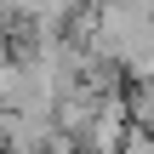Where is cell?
Masks as SVG:
<instances>
[{"label":"cell","instance_id":"cell-2","mask_svg":"<svg viewBox=\"0 0 154 154\" xmlns=\"http://www.w3.org/2000/svg\"><path fill=\"white\" fill-rule=\"evenodd\" d=\"M126 103H131V126H149V131H154V74H149V80H131Z\"/></svg>","mask_w":154,"mask_h":154},{"label":"cell","instance_id":"cell-1","mask_svg":"<svg viewBox=\"0 0 154 154\" xmlns=\"http://www.w3.org/2000/svg\"><path fill=\"white\" fill-rule=\"evenodd\" d=\"M126 137H131V103L120 91H103V103L86 120L80 143H86V154H126Z\"/></svg>","mask_w":154,"mask_h":154}]
</instances>
